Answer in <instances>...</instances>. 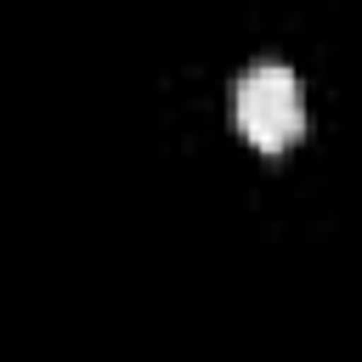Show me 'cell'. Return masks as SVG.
<instances>
[{
  "label": "cell",
  "mask_w": 362,
  "mask_h": 362,
  "mask_svg": "<svg viewBox=\"0 0 362 362\" xmlns=\"http://www.w3.org/2000/svg\"><path fill=\"white\" fill-rule=\"evenodd\" d=\"M232 113H238V130L260 147V153H283L300 141L305 130V102H300V79L294 68L283 62H255L238 90H232Z\"/></svg>",
  "instance_id": "6da1fadb"
}]
</instances>
